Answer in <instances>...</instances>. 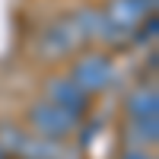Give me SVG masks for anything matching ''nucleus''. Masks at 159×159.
<instances>
[{
	"label": "nucleus",
	"mask_w": 159,
	"mask_h": 159,
	"mask_svg": "<svg viewBox=\"0 0 159 159\" xmlns=\"http://www.w3.org/2000/svg\"><path fill=\"white\" fill-rule=\"evenodd\" d=\"M70 80L83 92H89V96L105 92L111 86V80H115V61L105 54V51H99V48L76 51L73 64H70Z\"/></svg>",
	"instance_id": "obj_1"
},
{
	"label": "nucleus",
	"mask_w": 159,
	"mask_h": 159,
	"mask_svg": "<svg viewBox=\"0 0 159 159\" xmlns=\"http://www.w3.org/2000/svg\"><path fill=\"white\" fill-rule=\"evenodd\" d=\"M25 124H29L32 134L45 137V140H64L80 127V118L70 115L67 108H61V105L48 102V99H38L25 111Z\"/></svg>",
	"instance_id": "obj_3"
},
{
	"label": "nucleus",
	"mask_w": 159,
	"mask_h": 159,
	"mask_svg": "<svg viewBox=\"0 0 159 159\" xmlns=\"http://www.w3.org/2000/svg\"><path fill=\"white\" fill-rule=\"evenodd\" d=\"M102 10L121 32L134 35L137 25H143L150 16H156V0H105Z\"/></svg>",
	"instance_id": "obj_6"
},
{
	"label": "nucleus",
	"mask_w": 159,
	"mask_h": 159,
	"mask_svg": "<svg viewBox=\"0 0 159 159\" xmlns=\"http://www.w3.org/2000/svg\"><path fill=\"white\" fill-rule=\"evenodd\" d=\"M70 19L76 25L80 38H83V45H121L127 42V32H121L118 25L105 16L102 7H80L70 13Z\"/></svg>",
	"instance_id": "obj_4"
},
{
	"label": "nucleus",
	"mask_w": 159,
	"mask_h": 159,
	"mask_svg": "<svg viewBox=\"0 0 159 159\" xmlns=\"http://www.w3.org/2000/svg\"><path fill=\"white\" fill-rule=\"evenodd\" d=\"M159 143V118H127L124 124V147L156 150Z\"/></svg>",
	"instance_id": "obj_7"
},
{
	"label": "nucleus",
	"mask_w": 159,
	"mask_h": 159,
	"mask_svg": "<svg viewBox=\"0 0 159 159\" xmlns=\"http://www.w3.org/2000/svg\"><path fill=\"white\" fill-rule=\"evenodd\" d=\"M0 159H10V153H7V150H3V147H0Z\"/></svg>",
	"instance_id": "obj_10"
},
{
	"label": "nucleus",
	"mask_w": 159,
	"mask_h": 159,
	"mask_svg": "<svg viewBox=\"0 0 159 159\" xmlns=\"http://www.w3.org/2000/svg\"><path fill=\"white\" fill-rule=\"evenodd\" d=\"M124 115L127 118H159V89L156 86H134L124 96Z\"/></svg>",
	"instance_id": "obj_8"
},
{
	"label": "nucleus",
	"mask_w": 159,
	"mask_h": 159,
	"mask_svg": "<svg viewBox=\"0 0 159 159\" xmlns=\"http://www.w3.org/2000/svg\"><path fill=\"white\" fill-rule=\"evenodd\" d=\"M83 38H80L76 25L70 16H61V19H51L35 38V54L42 61H67L73 57L76 51H83Z\"/></svg>",
	"instance_id": "obj_2"
},
{
	"label": "nucleus",
	"mask_w": 159,
	"mask_h": 159,
	"mask_svg": "<svg viewBox=\"0 0 159 159\" xmlns=\"http://www.w3.org/2000/svg\"><path fill=\"white\" fill-rule=\"evenodd\" d=\"M115 159H156V156H153V150H134V147H124Z\"/></svg>",
	"instance_id": "obj_9"
},
{
	"label": "nucleus",
	"mask_w": 159,
	"mask_h": 159,
	"mask_svg": "<svg viewBox=\"0 0 159 159\" xmlns=\"http://www.w3.org/2000/svg\"><path fill=\"white\" fill-rule=\"evenodd\" d=\"M42 99L61 105V108H67V111L76 115V118H83V115L89 111V102H92L89 92H83V89L70 80V73H54V76H48Z\"/></svg>",
	"instance_id": "obj_5"
}]
</instances>
